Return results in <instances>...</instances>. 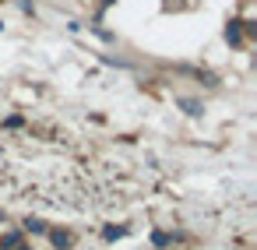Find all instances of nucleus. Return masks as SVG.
Returning a JSON list of instances; mask_svg holds the SVG:
<instances>
[{"instance_id": "obj_7", "label": "nucleus", "mask_w": 257, "mask_h": 250, "mask_svg": "<svg viewBox=\"0 0 257 250\" xmlns=\"http://www.w3.org/2000/svg\"><path fill=\"white\" fill-rule=\"evenodd\" d=\"M120 236H123V229H113V225L106 229V239H120Z\"/></svg>"}, {"instance_id": "obj_4", "label": "nucleus", "mask_w": 257, "mask_h": 250, "mask_svg": "<svg viewBox=\"0 0 257 250\" xmlns=\"http://www.w3.org/2000/svg\"><path fill=\"white\" fill-rule=\"evenodd\" d=\"M0 246H18V232H8V236H4V243H0Z\"/></svg>"}, {"instance_id": "obj_3", "label": "nucleus", "mask_w": 257, "mask_h": 250, "mask_svg": "<svg viewBox=\"0 0 257 250\" xmlns=\"http://www.w3.org/2000/svg\"><path fill=\"white\" fill-rule=\"evenodd\" d=\"M25 229H29V232H43L46 225H43V222H36V218H29V222H25Z\"/></svg>"}, {"instance_id": "obj_9", "label": "nucleus", "mask_w": 257, "mask_h": 250, "mask_svg": "<svg viewBox=\"0 0 257 250\" xmlns=\"http://www.w3.org/2000/svg\"><path fill=\"white\" fill-rule=\"evenodd\" d=\"M18 250H25V246H18Z\"/></svg>"}, {"instance_id": "obj_2", "label": "nucleus", "mask_w": 257, "mask_h": 250, "mask_svg": "<svg viewBox=\"0 0 257 250\" xmlns=\"http://www.w3.org/2000/svg\"><path fill=\"white\" fill-rule=\"evenodd\" d=\"M50 239H53L57 246H71V232H60V229H53V232H50Z\"/></svg>"}, {"instance_id": "obj_6", "label": "nucleus", "mask_w": 257, "mask_h": 250, "mask_svg": "<svg viewBox=\"0 0 257 250\" xmlns=\"http://www.w3.org/2000/svg\"><path fill=\"white\" fill-rule=\"evenodd\" d=\"M183 109H187V113H194V116H197V113H201V106H197V102H190V99H187V102H183Z\"/></svg>"}, {"instance_id": "obj_1", "label": "nucleus", "mask_w": 257, "mask_h": 250, "mask_svg": "<svg viewBox=\"0 0 257 250\" xmlns=\"http://www.w3.org/2000/svg\"><path fill=\"white\" fill-rule=\"evenodd\" d=\"M225 39H229L232 46H239V43H243V22H229V29H225Z\"/></svg>"}, {"instance_id": "obj_5", "label": "nucleus", "mask_w": 257, "mask_h": 250, "mask_svg": "<svg viewBox=\"0 0 257 250\" xmlns=\"http://www.w3.org/2000/svg\"><path fill=\"white\" fill-rule=\"evenodd\" d=\"M152 243H155V246H166V243H169V236H166V232H155V236H152Z\"/></svg>"}, {"instance_id": "obj_8", "label": "nucleus", "mask_w": 257, "mask_h": 250, "mask_svg": "<svg viewBox=\"0 0 257 250\" xmlns=\"http://www.w3.org/2000/svg\"><path fill=\"white\" fill-rule=\"evenodd\" d=\"M102 4H113V0H102Z\"/></svg>"}]
</instances>
